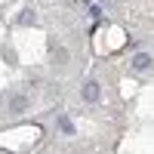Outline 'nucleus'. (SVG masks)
I'll use <instances>...</instances> for the list:
<instances>
[{
    "instance_id": "nucleus-2",
    "label": "nucleus",
    "mask_w": 154,
    "mask_h": 154,
    "mask_svg": "<svg viewBox=\"0 0 154 154\" xmlns=\"http://www.w3.org/2000/svg\"><path fill=\"white\" fill-rule=\"evenodd\" d=\"M80 96H83V102L96 105V102L102 99V86H99V80H86V83H83V89H80Z\"/></svg>"
},
{
    "instance_id": "nucleus-3",
    "label": "nucleus",
    "mask_w": 154,
    "mask_h": 154,
    "mask_svg": "<svg viewBox=\"0 0 154 154\" xmlns=\"http://www.w3.org/2000/svg\"><path fill=\"white\" fill-rule=\"evenodd\" d=\"M49 56H53V65H68V59H71V53L65 46H59V40H49Z\"/></svg>"
},
{
    "instance_id": "nucleus-4",
    "label": "nucleus",
    "mask_w": 154,
    "mask_h": 154,
    "mask_svg": "<svg viewBox=\"0 0 154 154\" xmlns=\"http://www.w3.org/2000/svg\"><path fill=\"white\" fill-rule=\"evenodd\" d=\"M130 68H133L136 74H148V71H151V56H148V53H136V56L130 59Z\"/></svg>"
},
{
    "instance_id": "nucleus-5",
    "label": "nucleus",
    "mask_w": 154,
    "mask_h": 154,
    "mask_svg": "<svg viewBox=\"0 0 154 154\" xmlns=\"http://www.w3.org/2000/svg\"><path fill=\"white\" fill-rule=\"evenodd\" d=\"M37 19H34V9H22L19 12V25H25V28H28V25H34Z\"/></svg>"
},
{
    "instance_id": "nucleus-1",
    "label": "nucleus",
    "mask_w": 154,
    "mask_h": 154,
    "mask_svg": "<svg viewBox=\"0 0 154 154\" xmlns=\"http://www.w3.org/2000/svg\"><path fill=\"white\" fill-rule=\"evenodd\" d=\"M28 108H31L28 93H12V99H9V114H25Z\"/></svg>"
},
{
    "instance_id": "nucleus-6",
    "label": "nucleus",
    "mask_w": 154,
    "mask_h": 154,
    "mask_svg": "<svg viewBox=\"0 0 154 154\" xmlns=\"http://www.w3.org/2000/svg\"><path fill=\"white\" fill-rule=\"evenodd\" d=\"M56 123H59V130H62V133H65V136H74V123H71V120L65 117V114H62V117H59Z\"/></svg>"
}]
</instances>
